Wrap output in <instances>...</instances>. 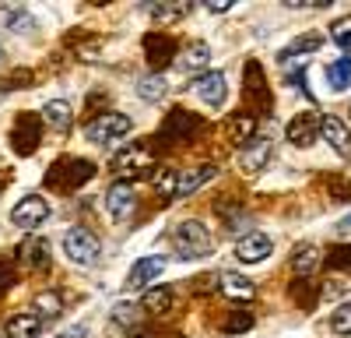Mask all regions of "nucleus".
Masks as SVG:
<instances>
[{
	"instance_id": "1",
	"label": "nucleus",
	"mask_w": 351,
	"mask_h": 338,
	"mask_svg": "<svg viewBox=\"0 0 351 338\" xmlns=\"http://www.w3.org/2000/svg\"><path fill=\"white\" fill-rule=\"evenodd\" d=\"M172 247H176V258H180V261H200V258H208V254H211V233L204 229L200 222L186 218V222L176 225Z\"/></svg>"
},
{
	"instance_id": "2",
	"label": "nucleus",
	"mask_w": 351,
	"mask_h": 338,
	"mask_svg": "<svg viewBox=\"0 0 351 338\" xmlns=\"http://www.w3.org/2000/svg\"><path fill=\"white\" fill-rule=\"evenodd\" d=\"M64 254L74 264H95L99 254H102V243H99L95 233H88L84 225H74V229H67V236H64Z\"/></svg>"
},
{
	"instance_id": "3",
	"label": "nucleus",
	"mask_w": 351,
	"mask_h": 338,
	"mask_svg": "<svg viewBox=\"0 0 351 338\" xmlns=\"http://www.w3.org/2000/svg\"><path fill=\"white\" fill-rule=\"evenodd\" d=\"M130 117H123V113H102L99 120H92L84 127V137L92 141V145H109V141H116V137H123V134H130Z\"/></svg>"
},
{
	"instance_id": "4",
	"label": "nucleus",
	"mask_w": 351,
	"mask_h": 338,
	"mask_svg": "<svg viewBox=\"0 0 351 338\" xmlns=\"http://www.w3.org/2000/svg\"><path fill=\"white\" fill-rule=\"evenodd\" d=\"M46 218H49V205H46V197H39V194L21 197V201L11 208V222L18 225V229H39Z\"/></svg>"
},
{
	"instance_id": "5",
	"label": "nucleus",
	"mask_w": 351,
	"mask_h": 338,
	"mask_svg": "<svg viewBox=\"0 0 351 338\" xmlns=\"http://www.w3.org/2000/svg\"><path fill=\"white\" fill-rule=\"evenodd\" d=\"M271 250H274L271 236L253 229V233H246V236L236 243V258H239L243 264H256V261H267V258H271Z\"/></svg>"
},
{
	"instance_id": "6",
	"label": "nucleus",
	"mask_w": 351,
	"mask_h": 338,
	"mask_svg": "<svg viewBox=\"0 0 351 338\" xmlns=\"http://www.w3.org/2000/svg\"><path fill=\"white\" fill-rule=\"evenodd\" d=\"M148 162L152 159H148V152H144V148H127V152L116 155L112 169H116V177H120V183H130V180L148 173Z\"/></svg>"
},
{
	"instance_id": "7",
	"label": "nucleus",
	"mask_w": 351,
	"mask_h": 338,
	"mask_svg": "<svg viewBox=\"0 0 351 338\" xmlns=\"http://www.w3.org/2000/svg\"><path fill=\"white\" fill-rule=\"evenodd\" d=\"M197 95H200V102H208V106H221L225 102V95H228V81H225V74L221 71H208V74H200L197 78Z\"/></svg>"
},
{
	"instance_id": "8",
	"label": "nucleus",
	"mask_w": 351,
	"mask_h": 338,
	"mask_svg": "<svg viewBox=\"0 0 351 338\" xmlns=\"http://www.w3.org/2000/svg\"><path fill=\"white\" fill-rule=\"evenodd\" d=\"M134 205H137V197H134L130 183H112V187L106 190V212H109V215H112L116 222L130 218Z\"/></svg>"
},
{
	"instance_id": "9",
	"label": "nucleus",
	"mask_w": 351,
	"mask_h": 338,
	"mask_svg": "<svg viewBox=\"0 0 351 338\" xmlns=\"http://www.w3.org/2000/svg\"><path fill=\"white\" fill-rule=\"evenodd\" d=\"M316 137H319V117L316 113H299V117L288 124V141L295 148H309Z\"/></svg>"
},
{
	"instance_id": "10",
	"label": "nucleus",
	"mask_w": 351,
	"mask_h": 338,
	"mask_svg": "<svg viewBox=\"0 0 351 338\" xmlns=\"http://www.w3.org/2000/svg\"><path fill=\"white\" fill-rule=\"evenodd\" d=\"M215 177H218V169H215L211 162H200V166L180 169V183H176V197H186V194H193L197 187L211 183Z\"/></svg>"
},
{
	"instance_id": "11",
	"label": "nucleus",
	"mask_w": 351,
	"mask_h": 338,
	"mask_svg": "<svg viewBox=\"0 0 351 338\" xmlns=\"http://www.w3.org/2000/svg\"><path fill=\"white\" fill-rule=\"evenodd\" d=\"M319 134L327 137V145H330L337 155H351V131H348L337 117H324V120H319Z\"/></svg>"
},
{
	"instance_id": "12",
	"label": "nucleus",
	"mask_w": 351,
	"mask_h": 338,
	"mask_svg": "<svg viewBox=\"0 0 351 338\" xmlns=\"http://www.w3.org/2000/svg\"><path fill=\"white\" fill-rule=\"evenodd\" d=\"M162 271H165V258H144V261H137L130 268V275H127V289H144Z\"/></svg>"
},
{
	"instance_id": "13",
	"label": "nucleus",
	"mask_w": 351,
	"mask_h": 338,
	"mask_svg": "<svg viewBox=\"0 0 351 338\" xmlns=\"http://www.w3.org/2000/svg\"><path fill=\"white\" fill-rule=\"evenodd\" d=\"M14 148L21 155L39 148V120L28 117V113H25V117H18V124H14Z\"/></svg>"
},
{
	"instance_id": "14",
	"label": "nucleus",
	"mask_w": 351,
	"mask_h": 338,
	"mask_svg": "<svg viewBox=\"0 0 351 338\" xmlns=\"http://www.w3.org/2000/svg\"><path fill=\"white\" fill-rule=\"evenodd\" d=\"M218 289L232 300H253L256 296V286L246 278V275H236V271H228V275H218Z\"/></svg>"
},
{
	"instance_id": "15",
	"label": "nucleus",
	"mask_w": 351,
	"mask_h": 338,
	"mask_svg": "<svg viewBox=\"0 0 351 338\" xmlns=\"http://www.w3.org/2000/svg\"><path fill=\"white\" fill-rule=\"evenodd\" d=\"M267 162H271V141H267V137L253 141V145L243 152V159H239V166L246 169V173H260Z\"/></svg>"
},
{
	"instance_id": "16",
	"label": "nucleus",
	"mask_w": 351,
	"mask_h": 338,
	"mask_svg": "<svg viewBox=\"0 0 351 338\" xmlns=\"http://www.w3.org/2000/svg\"><path fill=\"white\" fill-rule=\"evenodd\" d=\"M18 258H21L28 268H46V264H49V243L39 240V236L25 240V243L18 247Z\"/></svg>"
},
{
	"instance_id": "17",
	"label": "nucleus",
	"mask_w": 351,
	"mask_h": 338,
	"mask_svg": "<svg viewBox=\"0 0 351 338\" xmlns=\"http://www.w3.org/2000/svg\"><path fill=\"white\" fill-rule=\"evenodd\" d=\"M43 117H46V124H49L53 131H71V124H74V109H71L64 99H53V102H46Z\"/></svg>"
},
{
	"instance_id": "18",
	"label": "nucleus",
	"mask_w": 351,
	"mask_h": 338,
	"mask_svg": "<svg viewBox=\"0 0 351 338\" xmlns=\"http://www.w3.org/2000/svg\"><path fill=\"white\" fill-rule=\"evenodd\" d=\"M43 335V321L36 314H14L8 321V338H39Z\"/></svg>"
},
{
	"instance_id": "19",
	"label": "nucleus",
	"mask_w": 351,
	"mask_h": 338,
	"mask_svg": "<svg viewBox=\"0 0 351 338\" xmlns=\"http://www.w3.org/2000/svg\"><path fill=\"white\" fill-rule=\"evenodd\" d=\"M141 306L148 310V314H165V310L172 306V289H169V286H152V289H144Z\"/></svg>"
},
{
	"instance_id": "20",
	"label": "nucleus",
	"mask_w": 351,
	"mask_h": 338,
	"mask_svg": "<svg viewBox=\"0 0 351 338\" xmlns=\"http://www.w3.org/2000/svg\"><path fill=\"white\" fill-rule=\"evenodd\" d=\"M165 131H169L172 137H193V131H197V117H190V113H183V109H172V117H169Z\"/></svg>"
},
{
	"instance_id": "21",
	"label": "nucleus",
	"mask_w": 351,
	"mask_h": 338,
	"mask_svg": "<svg viewBox=\"0 0 351 338\" xmlns=\"http://www.w3.org/2000/svg\"><path fill=\"white\" fill-rule=\"evenodd\" d=\"M327 81H330L334 92H344L348 89V84H351V56H341V60H334L327 67Z\"/></svg>"
},
{
	"instance_id": "22",
	"label": "nucleus",
	"mask_w": 351,
	"mask_h": 338,
	"mask_svg": "<svg viewBox=\"0 0 351 338\" xmlns=\"http://www.w3.org/2000/svg\"><path fill=\"white\" fill-rule=\"evenodd\" d=\"M165 89H169V81H165L162 74H152V78H144V81L137 84V95H141L144 102H158V99L165 95Z\"/></svg>"
},
{
	"instance_id": "23",
	"label": "nucleus",
	"mask_w": 351,
	"mask_h": 338,
	"mask_svg": "<svg viewBox=\"0 0 351 338\" xmlns=\"http://www.w3.org/2000/svg\"><path fill=\"white\" fill-rule=\"evenodd\" d=\"M253 131H256V120H253V117H246V113H239V117H232V120H228V137L236 141V145L250 141V137H253Z\"/></svg>"
},
{
	"instance_id": "24",
	"label": "nucleus",
	"mask_w": 351,
	"mask_h": 338,
	"mask_svg": "<svg viewBox=\"0 0 351 338\" xmlns=\"http://www.w3.org/2000/svg\"><path fill=\"white\" fill-rule=\"evenodd\" d=\"M316 264H319V250H316L313 243H302V247L295 250V258H291V268H295L299 275H309Z\"/></svg>"
},
{
	"instance_id": "25",
	"label": "nucleus",
	"mask_w": 351,
	"mask_h": 338,
	"mask_svg": "<svg viewBox=\"0 0 351 338\" xmlns=\"http://www.w3.org/2000/svg\"><path fill=\"white\" fill-rule=\"evenodd\" d=\"M32 306H36L39 317H60L64 300H60V293H39V296L32 300Z\"/></svg>"
},
{
	"instance_id": "26",
	"label": "nucleus",
	"mask_w": 351,
	"mask_h": 338,
	"mask_svg": "<svg viewBox=\"0 0 351 338\" xmlns=\"http://www.w3.org/2000/svg\"><path fill=\"white\" fill-rule=\"evenodd\" d=\"M176 183H180V169L162 166L158 173H155V190L158 194H176Z\"/></svg>"
},
{
	"instance_id": "27",
	"label": "nucleus",
	"mask_w": 351,
	"mask_h": 338,
	"mask_svg": "<svg viewBox=\"0 0 351 338\" xmlns=\"http://www.w3.org/2000/svg\"><path fill=\"white\" fill-rule=\"evenodd\" d=\"M208 60H211V49L200 43V46H193L186 56H180V67H183V71H197V67H204Z\"/></svg>"
},
{
	"instance_id": "28",
	"label": "nucleus",
	"mask_w": 351,
	"mask_h": 338,
	"mask_svg": "<svg viewBox=\"0 0 351 338\" xmlns=\"http://www.w3.org/2000/svg\"><path fill=\"white\" fill-rule=\"evenodd\" d=\"M250 324H253V314L250 310H236V314H228L225 317V335H239V331H250Z\"/></svg>"
},
{
	"instance_id": "29",
	"label": "nucleus",
	"mask_w": 351,
	"mask_h": 338,
	"mask_svg": "<svg viewBox=\"0 0 351 338\" xmlns=\"http://www.w3.org/2000/svg\"><path fill=\"white\" fill-rule=\"evenodd\" d=\"M330 328H334L337 335H351V303H341V306L334 310Z\"/></svg>"
},
{
	"instance_id": "30",
	"label": "nucleus",
	"mask_w": 351,
	"mask_h": 338,
	"mask_svg": "<svg viewBox=\"0 0 351 338\" xmlns=\"http://www.w3.org/2000/svg\"><path fill=\"white\" fill-rule=\"evenodd\" d=\"M152 14H155V21H176V18L190 14V4H158Z\"/></svg>"
},
{
	"instance_id": "31",
	"label": "nucleus",
	"mask_w": 351,
	"mask_h": 338,
	"mask_svg": "<svg viewBox=\"0 0 351 338\" xmlns=\"http://www.w3.org/2000/svg\"><path fill=\"white\" fill-rule=\"evenodd\" d=\"M4 18H8V28H11V32H28V28H32V18H28L25 11L4 8Z\"/></svg>"
},
{
	"instance_id": "32",
	"label": "nucleus",
	"mask_w": 351,
	"mask_h": 338,
	"mask_svg": "<svg viewBox=\"0 0 351 338\" xmlns=\"http://www.w3.org/2000/svg\"><path fill=\"white\" fill-rule=\"evenodd\" d=\"M330 39L337 43V46H351V18H341V21H334L330 25Z\"/></svg>"
},
{
	"instance_id": "33",
	"label": "nucleus",
	"mask_w": 351,
	"mask_h": 338,
	"mask_svg": "<svg viewBox=\"0 0 351 338\" xmlns=\"http://www.w3.org/2000/svg\"><path fill=\"white\" fill-rule=\"evenodd\" d=\"M319 43H324V39H319L316 32H309V36H302V39H295V43L288 46V56H291V53H295V56H306L309 49H319Z\"/></svg>"
},
{
	"instance_id": "34",
	"label": "nucleus",
	"mask_w": 351,
	"mask_h": 338,
	"mask_svg": "<svg viewBox=\"0 0 351 338\" xmlns=\"http://www.w3.org/2000/svg\"><path fill=\"white\" fill-rule=\"evenodd\" d=\"M148 49H172V39H162V36H148ZM165 60H169L165 53H155V56H152V64H155V67H162Z\"/></svg>"
},
{
	"instance_id": "35",
	"label": "nucleus",
	"mask_w": 351,
	"mask_h": 338,
	"mask_svg": "<svg viewBox=\"0 0 351 338\" xmlns=\"http://www.w3.org/2000/svg\"><path fill=\"white\" fill-rule=\"evenodd\" d=\"M8 282H11V268H8V264H0V289H4Z\"/></svg>"
},
{
	"instance_id": "36",
	"label": "nucleus",
	"mask_w": 351,
	"mask_h": 338,
	"mask_svg": "<svg viewBox=\"0 0 351 338\" xmlns=\"http://www.w3.org/2000/svg\"><path fill=\"white\" fill-rule=\"evenodd\" d=\"M337 233H341V236H348V233H351V215H348V218L337 225Z\"/></svg>"
},
{
	"instance_id": "37",
	"label": "nucleus",
	"mask_w": 351,
	"mask_h": 338,
	"mask_svg": "<svg viewBox=\"0 0 351 338\" xmlns=\"http://www.w3.org/2000/svg\"><path fill=\"white\" fill-rule=\"evenodd\" d=\"M208 11H215V14H225V11H228V4H208Z\"/></svg>"
},
{
	"instance_id": "38",
	"label": "nucleus",
	"mask_w": 351,
	"mask_h": 338,
	"mask_svg": "<svg viewBox=\"0 0 351 338\" xmlns=\"http://www.w3.org/2000/svg\"><path fill=\"white\" fill-rule=\"evenodd\" d=\"M0 60H4V46H0Z\"/></svg>"
}]
</instances>
